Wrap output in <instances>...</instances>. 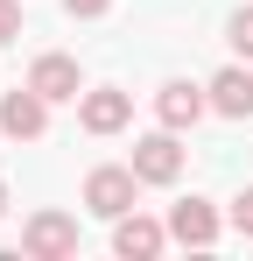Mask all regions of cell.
Instances as JSON below:
<instances>
[{"label": "cell", "instance_id": "cell-1", "mask_svg": "<svg viewBox=\"0 0 253 261\" xmlns=\"http://www.w3.org/2000/svg\"><path fill=\"white\" fill-rule=\"evenodd\" d=\"M134 198H141V170H134V163H106V170H91L84 176V205H91V212L99 219H120V212H134Z\"/></svg>", "mask_w": 253, "mask_h": 261}, {"label": "cell", "instance_id": "cell-2", "mask_svg": "<svg viewBox=\"0 0 253 261\" xmlns=\"http://www.w3.org/2000/svg\"><path fill=\"white\" fill-rule=\"evenodd\" d=\"M21 254H36V261H64V254H78V219H64V212H36L28 226H21Z\"/></svg>", "mask_w": 253, "mask_h": 261}, {"label": "cell", "instance_id": "cell-3", "mask_svg": "<svg viewBox=\"0 0 253 261\" xmlns=\"http://www.w3.org/2000/svg\"><path fill=\"white\" fill-rule=\"evenodd\" d=\"M42 127H49V99H42L36 85L0 92V134H14V141H36Z\"/></svg>", "mask_w": 253, "mask_h": 261}, {"label": "cell", "instance_id": "cell-4", "mask_svg": "<svg viewBox=\"0 0 253 261\" xmlns=\"http://www.w3.org/2000/svg\"><path fill=\"white\" fill-rule=\"evenodd\" d=\"M78 120H84V134H120L134 120V92H120V85L78 92Z\"/></svg>", "mask_w": 253, "mask_h": 261}, {"label": "cell", "instance_id": "cell-5", "mask_svg": "<svg viewBox=\"0 0 253 261\" xmlns=\"http://www.w3.org/2000/svg\"><path fill=\"white\" fill-rule=\"evenodd\" d=\"M134 170H141V184H176V176H183V148H176V127L141 134V141H134Z\"/></svg>", "mask_w": 253, "mask_h": 261}, {"label": "cell", "instance_id": "cell-6", "mask_svg": "<svg viewBox=\"0 0 253 261\" xmlns=\"http://www.w3.org/2000/svg\"><path fill=\"white\" fill-rule=\"evenodd\" d=\"M28 85L56 106V99H78L84 92V78H78V57H64V49H49V57H36L28 64Z\"/></svg>", "mask_w": 253, "mask_h": 261}, {"label": "cell", "instance_id": "cell-7", "mask_svg": "<svg viewBox=\"0 0 253 261\" xmlns=\"http://www.w3.org/2000/svg\"><path fill=\"white\" fill-rule=\"evenodd\" d=\"M162 247H169V226H155V219H141V212H120V219H113V254L148 261V254H162Z\"/></svg>", "mask_w": 253, "mask_h": 261}, {"label": "cell", "instance_id": "cell-8", "mask_svg": "<svg viewBox=\"0 0 253 261\" xmlns=\"http://www.w3.org/2000/svg\"><path fill=\"white\" fill-rule=\"evenodd\" d=\"M204 106H211V99H204L197 85H183V78H169V85L155 92V113H162V127H176V134L197 127V120H204Z\"/></svg>", "mask_w": 253, "mask_h": 261}, {"label": "cell", "instance_id": "cell-9", "mask_svg": "<svg viewBox=\"0 0 253 261\" xmlns=\"http://www.w3.org/2000/svg\"><path fill=\"white\" fill-rule=\"evenodd\" d=\"M169 240H183V247H211V240H218V212H211L204 198L169 205Z\"/></svg>", "mask_w": 253, "mask_h": 261}, {"label": "cell", "instance_id": "cell-10", "mask_svg": "<svg viewBox=\"0 0 253 261\" xmlns=\"http://www.w3.org/2000/svg\"><path fill=\"white\" fill-rule=\"evenodd\" d=\"M211 113L253 120V71H218V78H211Z\"/></svg>", "mask_w": 253, "mask_h": 261}, {"label": "cell", "instance_id": "cell-11", "mask_svg": "<svg viewBox=\"0 0 253 261\" xmlns=\"http://www.w3.org/2000/svg\"><path fill=\"white\" fill-rule=\"evenodd\" d=\"M225 36H232V49H239V57H253V7H239V14H232V29H225Z\"/></svg>", "mask_w": 253, "mask_h": 261}, {"label": "cell", "instance_id": "cell-12", "mask_svg": "<svg viewBox=\"0 0 253 261\" xmlns=\"http://www.w3.org/2000/svg\"><path fill=\"white\" fill-rule=\"evenodd\" d=\"M21 36V0H0V43Z\"/></svg>", "mask_w": 253, "mask_h": 261}, {"label": "cell", "instance_id": "cell-13", "mask_svg": "<svg viewBox=\"0 0 253 261\" xmlns=\"http://www.w3.org/2000/svg\"><path fill=\"white\" fill-rule=\"evenodd\" d=\"M232 226L253 240V191H239V198H232Z\"/></svg>", "mask_w": 253, "mask_h": 261}, {"label": "cell", "instance_id": "cell-14", "mask_svg": "<svg viewBox=\"0 0 253 261\" xmlns=\"http://www.w3.org/2000/svg\"><path fill=\"white\" fill-rule=\"evenodd\" d=\"M106 7H113V0H64V14H78V21H99Z\"/></svg>", "mask_w": 253, "mask_h": 261}, {"label": "cell", "instance_id": "cell-15", "mask_svg": "<svg viewBox=\"0 0 253 261\" xmlns=\"http://www.w3.org/2000/svg\"><path fill=\"white\" fill-rule=\"evenodd\" d=\"M0 212H7V184H0Z\"/></svg>", "mask_w": 253, "mask_h": 261}]
</instances>
